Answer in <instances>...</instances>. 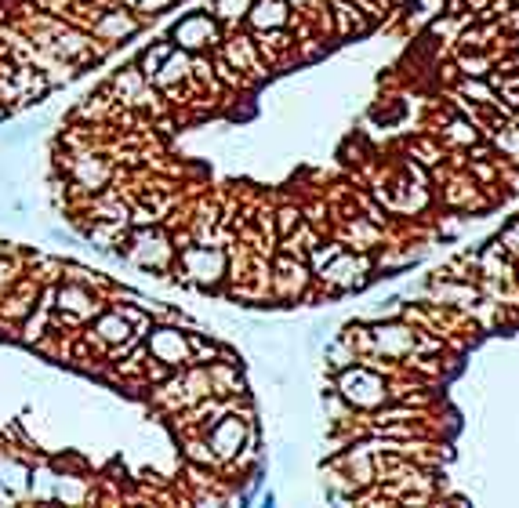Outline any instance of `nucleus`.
I'll list each match as a JSON object with an SVG mask.
<instances>
[{
  "mask_svg": "<svg viewBox=\"0 0 519 508\" xmlns=\"http://www.w3.org/2000/svg\"><path fill=\"white\" fill-rule=\"evenodd\" d=\"M175 254H178L175 240L157 222V225H131L124 244L109 254V258H120V262L135 265V269H142L149 276H164L175 269Z\"/></svg>",
  "mask_w": 519,
  "mask_h": 508,
  "instance_id": "nucleus-1",
  "label": "nucleus"
},
{
  "mask_svg": "<svg viewBox=\"0 0 519 508\" xmlns=\"http://www.w3.org/2000/svg\"><path fill=\"white\" fill-rule=\"evenodd\" d=\"M171 273H175L178 284H193V287L211 291V287H218L226 280L229 258L218 244H196L193 240V244L178 247L175 269H171Z\"/></svg>",
  "mask_w": 519,
  "mask_h": 508,
  "instance_id": "nucleus-2",
  "label": "nucleus"
},
{
  "mask_svg": "<svg viewBox=\"0 0 519 508\" xmlns=\"http://www.w3.org/2000/svg\"><path fill=\"white\" fill-rule=\"evenodd\" d=\"M142 345H146L149 360L164 363L171 371H182L193 363V352H189V331H182L178 323H157L142 334Z\"/></svg>",
  "mask_w": 519,
  "mask_h": 508,
  "instance_id": "nucleus-3",
  "label": "nucleus"
},
{
  "mask_svg": "<svg viewBox=\"0 0 519 508\" xmlns=\"http://www.w3.org/2000/svg\"><path fill=\"white\" fill-rule=\"evenodd\" d=\"M66 175H69V182H73L77 193L95 196L117 178V167H113V160L109 157L95 153V149H73V153L66 157Z\"/></svg>",
  "mask_w": 519,
  "mask_h": 508,
  "instance_id": "nucleus-4",
  "label": "nucleus"
},
{
  "mask_svg": "<svg viewBox=\"0 0 519 508\" xmlns=\"http://www.w3.org/2000/svg\"><path fill=\"white\" fill-rule=\"evenodd\" d=\"M167 40H171L175 48L189 51V55H204V51L222 44V26L215 22L211 11H189V15H182V19L171 26Z\"/></svg>",
  "mask_w": 519,
  "mask_h": 508,
  "instance_id": "nucleus-5",
  "label": "nucleus"
},
{
  "mask_svg": "<svg viewBox=\"0 0 519 508\" xmlns=\"http://www.w3.org/2000/svg\"><path fill=\"white\" fill-rule=\"evenodd\" d=\"M138 30H142V19L131 8H124V4H106L88 26L91 40H102V44H124Z\"/></svg>",
  "mask_w": 519,
  "mask_h": 508,
  "instance_id": "nucleus-6",
  "label": "nucleus"
},
{
  "mask_svg": "<svg viewBox=\"0 0 519 508\" xmlns=\"http://www.w3.org/2000/svg\"><path fill=\"white\" fill-rule=\"evenodd\" d=\"M338 392H342L353 407H378V403L385 400V381L374 371H367V367H342V374H338Z\"/></svg>",
  "mask_w": 519,
  "mask_h": 508,
  "instance_id": "nucleus-7",
  "label": "nucleus"
},
{
  "mask_svg": "<svg viewBox=\"0 0 519 508\" xmlns=\"http://www.w3.org/2000/svg\"><path fill=\"white\" fill-rule=\"evenodd\" d=\"M207 447H211V454H215L218 461H233L240 450H244L247 443V421L240 418V414H222V418L211 425V429L204 432Z\"/></svg>",
  "mask_w": 519,
  "mask_h": 508,
  "instance_id": "nucleus-8",
  "label": "nucleus"
},
{
  "mask_svg": "<svg viewBox=\"0 0 519 508\" xmlns=\"http://www.w3.org/2000/svg\"><path fill=\"white\" fill-rule=\"evenodd\" d=\"M189 77H193V55H189V51H182V48H175L171 55H167V62L157 69V77L149 80V84H153L157 91H164V88H175V84H182V80H189Z\"/></svg>",
  "mask_w": 519,
  "mask_h": 508,
  "instance_id": "nucleus-9",
  "label": "nucleus"
},
{
  "mask_svg": "<svg viewBox=\"0 0 519 508\" xmlns=\"http://www.w3.org/2000/svg\"><path fill=\"white\" fill-rule=\"evenodd\" d=\"M247 22L255 30H280L287 26V0H255L247 11Z\"/></svg>",
  "mask_w": 519,
  "mask_h": 508,
  "instance_id": "nucleus-10",
  "label": "nucleus"
},
{
  "mask_svg": "<svg viewBox=\"0 0 519 508\" xmlns=\"http://www.w3.org/2000/svg\"><path fill=\"white\" fill-rule=\"evenodd\" d=\"M356 258H345V254H338V258H331V262L324 265V280L331 287H338V291H349V287L360 284V273H356Z\"/></svg>",
  "mask_w": 519,
  "mask_h": 508,
  "instance_id": "nucleus-11",
  "label": "nucleus"
},
{
  "mask_svg": "<svg viewBox=\"0 0 519 508\" xmlns=\"http://www.w3.org/2000/svg\"><path fill=\"white\" fill-rule=\"evenodd\" d=\"M0 487H8L11 498H22L30 490V469L19 458H0Z\"/></svg>",
  "mask_w": 519,
  "mask_h": 508,
  "instance_id": "nucleus-12",
  "label": "nucleus"
},
{
  "mask_svg": "<svg viewBox=\"0 0 519 508\" xmlns=\"http://www.w3.org/2000/svg\"><path fill=\"white\" fill-rule=\"evenodd\" d=\"M255 0H211V15H215L218 26H240L247 22V11H251Z\"/></svg>",
  "mask_w": 519,
  "mask_h": 508,
  "instance_id": "nucleus-13",
  "label": "nucleus"
},
{
  "mask_svg": "<svg viewBox=\"0 0 519 508\" xmlns=\"http://www.w3.org/2000/svg\"><path fill=\"white\" fill-rule=\"evenodd\" d=\"M171 51H175V44H171V40H157V44H149V48L142 51V55H138L135 66L142 69V73H146L149 80H153V77H157V69L164 66Z\"/></svg>",
  "mask_w": 519,
  "mask_h": 508,
  "instance_id": "nucleus-14",
  "label": "nucleus"
},
{
  "mask_svg": "<svg viewBox=\"0 0 519 508\" xmlns=\"http://www.w3.org/2000/svg\"><path fill=\"white\" fill-rule=\"evenodd\" d=\"M189 352H193V363H215L222 356V345L211 342L204 331H189Z\"/></svg>",
  "mask_w": 519,
  "mask_h": 508,
  "instance_id": "nucleus-15",
  "label": "nucleus"
},
{
  "mask_svg": "<svg viewBox=\"0 0 519 508\" xmlns=\"http://www.w3.org/2000/svg\"><path fill=\"white\" fill-rule=\"evenodd\" d=\"M374 338L385 352H403L411 345V331L407 327H374Z\"/></svg>",
  "mask_w": 519,
  "mask_h": 508,
  "instance_id": "nucleus-16",
  "label": "nucleus"
},
{
  "mask_svg": "<svg viewBox=\"0 0 519 508\" xmlns=\"http://www.w3.org/2000/svg\"><path fill=\"white\" fill-rule=\"evenodd\" d=\"M124 8H131L135 15H160V11H167L175 0H120Z\"/></svg>",
  "mask_w": 519,
  "mask_h": 508,
  "instance_id": "nucleus-17",
  "label": "nucleus"
},
{
  "mask_svg": "<svg viewBox=\"0 0 519 508\" xmlns=\"http://www.w3.org/2000/svg\"><path fill=\"white\" fill-rule=\"evenodd\" d=\"M22 276V265L15 262V258H8V254H0V294L8 291L15 280Z\"/></svg>",
  "mask_w": 519,
  "mask_h": 508,
  "instance_id": "nucleus-18",
  "label": "nucleus"
},
{
  "mask_svg": "<svg viewBox=\"0 0 519 508\" xmlns=\"http://www.w3.org/2000/svg\"><path fill=\"white\" fill-rule=\"evenodd\" d=\"M309 251H313V273H324V265L331 262V258H338V254H342V244H327V247L313 244Z\"/></svg>",
  "mask_w": 519,
  "mask_h": 508,
  "instance_id": "nucleus-19",
  "label": "nucleus"
},
{
  "mask_svg": "<svg viewBox=\"0 0 519 508\" xmlns=\"http://www.w3.org/2000/svg\"><path fill=\"white\" fill-rule=\"evenodd\" d=\"M294 225H302V211H294V207H284V211H280V233H291Z\"/></svg>",
  "mask_w": 519,
  "mask_h": 508,
  "instance_id": "nucleus-20",
  "label": "nucleus"
},
{
  "mask_svg": "<svg viewBox=\"0 0 519 508\" xmlns=\"http://www.w3.org/2000/svg\"><path fill=\"white\" fill-rule=\"evenodd\" d=\"M51 236H55V240H62V244H77V236H73V233H62V229H55Z\"/></svg>",
  "mask_w": 519,
  "mask_h": 508,
  "instance_id": "nucleus-21",
  "label": "nucleus"
},
{
  "mask_svg": "<svg viewBox=\"0 0 519 508\" xmlns=\"http://www.w3.org/2000/svg\"><path fill=\"white\" fill-rule=\"evenodd\" d=\"M287 4H298V8H305V4H313V0H287Z\"/></svg>",
  "mask_w": 519,
  "mask_h": 508,
  "instance_id": "nucleus-22",
  "label": "nucleus"
}]
</instances>
